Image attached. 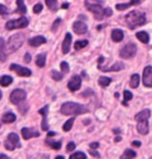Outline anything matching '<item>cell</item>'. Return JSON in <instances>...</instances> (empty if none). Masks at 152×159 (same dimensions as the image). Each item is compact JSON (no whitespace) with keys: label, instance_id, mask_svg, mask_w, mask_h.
I'll return each mask as SVG.
<instances>
[{"label":"cell","instance_id":"52","mask_svg":"<svg viewBox=\"0 0 152 159\" xmlns=\"http://www.w3.org/2000/svg\"><path fill=\"white\" fill-rule=\"evenodd\" d=\"M120 140H121V138H120V137H117V138L114 139V141H115V143H118V141H120Z\"/></svg>","mask_w":152,"mask_h":159},{"label":"cell","instance_id":"21","mask_svg":"<svg viewBox=\"0 0 152 159\" xmlns=\"http://www.w3.org/2000/svg\"><path fill=\"white\" fill-rule=\"evenodd\" d=\"M136 37L138 38L141 43H149V40H150V37H149V34H147V32H145V31H140V32H137L136 33Z\"/></svg>","mask_w":152,"mask_h":159},{"label":"cell","instance_id":"24","mask_svg":"<svg viewBox=\"0 0 152 159\" xmlns=\"http://www.w3.org/2000/svg\"><path fill=\"white\" fill-rule=\"evenodd\" d=\"M139 82H140V77H139L138 74H133L130 80V86L131 88H138Z\"/></svg>","mask_w":152,"mask_h":159},{"label":"cell","instance_id":"37","mask_svg":"<svg viewBox=\"0 0 152 159\" xmlns=\"http://www.w3.org/2000/svg\"><path fill=\"white\" fill-rule=\"evenodd\" d=\"M132 98H133V95H132V93H131V92H128V90H125V92H124V99H125V101H124V102H126V103H127V101H131V100H132Z\"/></svg>","mask_w":152,"mask_h":159},{"label":"cell","instance_id":"35","mask_svg":"<svg viewBox=\"0 0 152 159\" xmlns=\"http://www.w3.org/2000/svg\"><path fill=\"white\" fill-rule=\"evenodd\" d=\"M131 2H128V4H117L115 5V8L118 10V11H124V10H127L128 7H131Z\"/></svg>","mask_w":152,"mask_h":159},{"label":"cell","instance_id":"46","mask_svg":"<svg viewBox=\"0 0 152 159\" xmlns=\"http://www.w3.org/2000/svg\"><path fill=\"white\" fill-rule=\"evenodd\" d=\"M130 2H131V5H132V6H134V5H138L139 2H140V0H131Z\"/></svg>","mask_w":152,"mask_h":159},{"label":"cell","instance_id":"6","mask_svg":"<svg viewBox=\"0 0 152 159\" xmlns=\"http://www.w3.org/2000/svg\"><path fill=\"white\" fill-rule=\"evenodd\" d=\"M86 7L89 10V11H92L94 16H95V18L98 20H101L104 17H105V14H104V8L101 6V4H100L99 1H94L93 4H89V2H86Z\"/></svg>","mask_w":152,"mask_h":159},{"label":"cell","instance_id":"2","mask_svg":"<svg viewBox=\"0 0 152 159\" xmlns=\"http://www.w3.org/2000/svg\"><path fill=\"white\" fill-rule=\"evenodd\" d=\"M61 113L63 115H80L88 113V108L83 105L75 103V102H66L61 107Z\"/></svg>","mask_w":152,"mask_h":159},{"label":"cell","instance_id":"44","mask_svg":"<svg viewBox=\"0 0 152 159\" xmlns=\"http://www.w3.org/2000/svg\"><path fill=\"white\" fill-rule=\"evenodd\" d=\"M60 23H61V19H56V21H55V24H53V31H56V30H57V26L60 25Z\"/></svg>","mask_w":152,"mask_h":159},{"label":"cell","instance_id":"14","mask_svg":"<svg viewBox=\"0 0 152 159\" xmlns=\"http://www.w3.org/2000/svg\"><path fill=\"white\" fill-rule=\"evenodd\" d=\"M21 135L25 140H29L33 137H39V133L35 131L33 128H23L21 129Z\"/></svg>","mask_w":152,"mask_h":159},{"label":"cell","instance_id":"19","mask_svg":"<svg viewBox=\"0 0 152 159\" xmlns=\"http://www.w3.org/2000/svg\"><path fill=\"white\" fill-rule=\"evenodd\" d=\"M125 68L124 66V63H121V62H117V63H114L112 66H109V68H101V70L102 71H119V70H122Z\"/></svg>","mask_w":152,"mask_h":159},{"label":"cell","instance_id":"43","mask_svg":"<svg viewBox=\"0 0 152 159\" xmlns=\"http://www.w3.org/2000/svg\"><path fill=\"white\" fill-rule=\"evenodd\" d=\"M89 153H90L92 156H94V157H96V158H99V157H100V154H99V153L96 152L95 150H92V148H89Z\"/></svg>","mask_w":152,"mask_h":159},{"label":"cell","instance_id":"17","mask_svg":"<svg viewBox=\"0 0 152 159\" xmlns=\"http://www.w3.org/2000/svg\"><path fill=\"white\" fill-rule=\"evenodd\" d=\"M137 129L140 134L145 135L149 133V120H145V121H139L138 125H137Z\"/></svg>","mask_w":152,"mask_h":159},{"label":"cell","instance_id":"11","mask_svg":"<svg viewBox=\"0 0 152 159\" xmlns=\"http://www.w3.org/2000/svg\"><path fill=\"white\" fill-rule=\"evenodd\" d=\"M81 83H82V79L77 76V75H75L73 76L70 81L68 82V88H69V90L70 92H76V90H79L80 87H81Z\"/></svg>","mask_w":152,"mask_h":159},{"label":"cell","instance_id":"25","mask_svg":"<svg viewBox=\"0 0 152 159\" xmlns=\"http://www.w3.org/2000/svg\"><path fill=\"white\" fill-rule=\"evenodd\" d=\"M17 6H18V8L16 10V13H26V6L24 5V0H17Z\"/></svg>","mask_w":152,"mask_h":159},{"label":"cell","instance_id":"29","mask_svg":"<svg viewBox=\"0 0 152 159\" xmlns=\"http://www.w3.org/2000/svg\"><path fill=\"white\" fill-rule=\"evenodd\" d=\"M136 156H137V153L133 150H126L125 152L122 153V156L120 157V159H133L136 158Z\"/></svg>","mask_w":152,"mask_h":159},{"label":"cell","instance_id":"27","mask_svg":"<svg viewBox=\"0 0 152 159\" xmlns=\"http://www.w3.org/2000/svg\"><path fill=\"white\" fill-rule=\"evenodd\" d=\"M46 6L49 7L50 11L53 12H56L58 10V5H57V0H45Z\"/></svg>","mask_w":152,"mask_h":159},{"label":"cell","instance_id":"40","mask_svg":"<svg viewBox=\"0 0 152 159\" xmlns=\"http://www.w3.org/2000/svg\"><path fill=\"white\" fill-rule=\"evenodd\" d=\"M5 14H7V8L0 4V16H5Z\"/></svg>","mask_w":152,"mask_h":159},{"label":"cell","instance_id":"22","mask_svg":"<svg viewBox=\"0 0 152 159\" xmlns=\"http://www.w3.org/2000/svg\"><path fill=\"white\" fill-rule=\"evenodd\" d=\"M16 121V115H14L13 113H6V114H4V116H2V122L4 124H12Z\"/></svg>","mask_w":152,"mask_h":159},{"label":"cell","instance_id":"39","mask_svg":"<svg viewBox=\"0 0 152 159\" xmlns=\"http://www.w3.org/2000/svg\"><path fill=\"white\" fill-rule=\"evenodd\" d=\"M42 10H43V5L42 4H36L33 7V13H39Z\"/></svg>","mask_w":152,"mask_h":159},{"label":"cell","instance_id":"8","mask_svg":"<svg viewBox=\"0 0 152 159\" xmlns=\"http://www.w3.org/2000/svg\"><path fill=\"white\" fill-rule=\"evenodd\" d=\"M26 98V92L23 90V89H14L13 92L10 95V100L11 102L14 103V105H18L21 101H24Z\"/></svg>","mask_w":152,"mask_h":159},{"label":"cell","instance_id":"32","mask_svg":"<svg viewBox=\"0 0 152 159\" xmlns=\"http://www.w3.org/2000/svg\"><path fill=\"white\" fill-rule=\"evenodd\" d=\"M74 118H71V119H69L68 121H67L66 124L63 125V129L66 131V132H69L70 129H71V127H73V124H74Z\"/></svg>","mask_w":152,"mask_h":159},{"label":"cell","instance_id":"41","mask_svg":"<svg viewBox=\"0 0 152 159\" xmlns=\"http://www.w3.org/2000/svg\"><path fill=\"white\" fill-rule=\"evenodd\" d=\"M75 147H76V146H75V144H74V143H69V144H68V146H67V151H68V152H70V151L75 150Z\"/></svg>","mask_w":152,"mask_h":159},{"label":"cell","instance_id":"31","mask_svg":"<svg viewBox=\"0 0 152 159\" xmlns=\"http://www.w3.org/2000/svg\"><path fill=\"white\" fill-rule=\"evenodd\" d=\"M111 82H112V80L109 79V77H105V76H102V77H100L99 79V84L102 87H107L111 84Z\"/></svg>","mask_w":152,"mask_h":159},{"label":"cell","instance_id":"16","mask_svg":"<svg viewBox=\"0 0 152 159\" xmlns=\"http://www.w3.org/2000/svg\"><path fill=\"white\" fill-rule=\"evenodd\" d=\"M46 42V39L43 37V36H36V37H33L31 39L29 40V44L31 45V47L36 48V47H39L42 44H44Z\"/></svg>","mask_w":152,"mask_h":159},{"label":"cell","instance_id":"55","mask_svg":"<svg viewBox=\"0 0 152 159\" xmlns=\"http://www.w3.org/2000/svg\"><path fill=\"white\" fill-rule=\"evenodd\" d=\"M1 96H2V94H1V92H0V100H1Z\"/></svg>","mask_w":152,"mask_h":159},{"label":"cell","instance_id":"50","mask_svg":"<svg viewBox=\"0 0 152 159\" xmlns=\"http://www.w3.org/2000/svg\"><path fill=\"white\" fill-rule=\"evenodd\" d=\"M0 159H11V158H8L5 154H0Z\"/></svg>","mask_w":152,"mask_h":159},{"label":"cell","instance_id":"45","mask_svg":"<svg viewBox=\"0 0 152 159\" xmlns=\"http://www.w3.org/2000/svg\"><path fill=\"white\" fill-rule=\"evenodd\" d=\"M89 146H90V148H92V150H96L100 145H99V143H92Z\"/></svg>","mask_w":152,"mask_h":159},{"label":"cell","instance_id":"54","mask_svg":"<svg viewBox=\"0 0 152 159\" xmlns=\"http://www.w3.org/2000/svg\"><path fill=\"white\" fill-rule=\"evenodd\" d=\"M55 159H64V157H63V156H57Z\"/></svg>","mask_w":152,"mask_h":159},{"label":"cell","instance_id":"10","mask_svg":"<svg viewBox=\"0 0 152 159\" xmlns=\"http://www.w3.org/2000/svg\"><path fill=\"white\" fill-rule=\"evenodd\" d=\"M10 69L12 71H16L19 76H23V77H29L31 76V70L27 69V68H23V66H18V64H11L10 66Z\"/></svg>","mask_w":152,"mask_h":159},{"label":"cell","instance_id":"47","mask_svg":"<svg viewBox=\"0 0 152 159\" xmlns=\"http://www.w3.org/2000/svg\"><path fill=\"white\" fill-rule=\"evenodd\" d=\"M30 61H31V56H30L29 53H26V55H25V62H26V63H30Z\"/></svg>","mask_w":152,"mask_h":159},{"label":"cell","instance_id":"53","mask_svg":"<svg viewBox=\"0 0 152 159\" xmlns=\"http://www.w3.org/2000/svg\"><path fill=\"white\" fill-rule=\"evenodd\" d=\"M104 62V57L101 56V57H99V63H102Z\"/></svg>","mask_w":152,"mask_h":159},{"label":"cell","instance_id":"42","mask_svg":"<svg viewBox=\"0 0 152 159\" xmlns=\"http://www.w3.org/2000/svg\"><path fill=\"white\" fill-rule=\"evenodd\" d=\"M104 14H105V17H111L112 16V10L111 8H105Z\"/></svg>","mask_w":152,"mask_h":159},{"label":"cell","instance_id":"33","mask_svg":"<svg viewBox=\"0 0 152 159\" xmlns=\"http://www.w3.org/2000/svg\"><path fill=\"white\" fill-rule=\"evenodd\" d=\"M86 154L83 152H75L74 154L70 156V158L69 159H86Z\"/></svg>","mask_w":152,"mask_h":159},{"label":"cell","instance_id":"15","mask_svg":"<svg viewBox=\"0 0 152 159\" xmlns=\"http://www.w3.org/2000/svg\"><path fill=\"white\" fill-rule=\"evenodd\" d=\"M71 34L70 33H67L66 37H64V40L62 43V51L63 53H68L69 52V49H70V45H71Z\"/></svg>","mask_w":152,"mask_h":159},{"label":"cell","instance_id":"7","mask_svg":"<svg viewBox=\"0 0 152 159\" xmlns=\"http://www.w3.org/2000/svg\"><path fill=\"white\" fill-rule=\"evenodd\" d=\"M19 138L16 133H10L8 137H7V140L5 141V147H6L8 151H13L16 147H19Z\"/></svg>","mask_w":152,"mask_h":159},{"label":"cell","instance_id":"51","mask_svg":"<svg viewBox=\"0 0 152 159\" xmlns=\"http://www.w3.org/2000/svg\"><path fill=\"white\" fill-rule=\"evenodd\" d=\"M68 7H69V4H68V2H64V4L62 5V8H68Z\"/></svg>","mask_w":152,"mask_h":159},{"label":"cell","instance_id":"38","mask_svg":"<svg viewBox=\"0 0 152 159\" xmlns=\"http://www.w3.org/2000/svg\"><path fill=\"white\" fill-rule=\"evenodd\" d=\"M61 70L64 74H67L69 71V64H68L67 62H62V63H61Z\"/></svg>","mask_w":152,"mask_h":159},{"label":"cell","instance_id":"49","mask_svg":"<svg viewBox=\"0 0 152 159\" xmlns=\"http://www.w3.org/2000/svg\"><path fill=\"white\" fill-rule=\"evenodd\" d=\"M53 135H56V133H55V132H49V133H48V138H51V137H53Z\"/></svg>","mask_w":152,"mask_h":159},{"label":"cell","instance_id":"30","mask_svg":"<svg viewBox=\"0 0 152 159\" xmlns=\"http://www.w3.org/2000/svg\"><path fill=\"white\" fill-rule=\"evenodd\" d=\"M87 45H88V40H77V42H75L74 49L75 50H81V49L86 48Z\"/></svg>","mask_w":152,"mask_h":159},{"label":"cell","instance_id":"26","mask_svg":"<svg viewBox=\"0 0 152 159\" xmlns=\"http://www.w3.org/2000/svg\"><path fill=\"white\" fill-rule=\"evenodd\" d=\"M6 61V53H5V40L0 38V62Z\"/></svg>","mask_w":152,"mask_h":159},{"label":"cell","instance_id":"18","mask_svg":"<svg viewBox=\"0 0 152 159\" xmlns=\"http://www.w3.org/2000/svg\"><path fill=\"white\" fill-rule=\"evenodd\" d=\"M150 115H151L150 109H144V111H141V112L138 113L136 115V120H137V122H139V121H145V120H149Z\"/></svg>","mask_w":152,"mask_h":159},{"label":"cell","instance_id":"9","mask_svg":"<svg viewBox=\"0 0 152 159\" xmlns=\"http://www.w3.org/2000/svg\"><path fill=\"white\" fill-rule=\"evenodd\" d=\"M143 83L145 87L152 88V66H146L143 73Z\"/></svg>","mask_w":152,"mask_h":159},{"label":"cell","instance_id":"23","mask_svg":"<svg viewBox=\"0 0 152 159\" xmlns=\"http://www.w3.org/2000/svg\"><path fill=\"white\" fill-rule=\"evenodd\" d=\"M12 82H13V79L11 76L5 75V76H1L0 77V86L1 87H8Z\"/></svg>","mask_w":152,"mask_h":159},{"label":"cell","instance_id":"5","mask_svg":"<svg viewBox=\"0 0 152 159\" xmlns=\"http://www.w3.org/2000/svg\"><path fill=\"white\" fill-rule=\"evenodd\" d=\"M29 25V19L26 17H20L18 19L10 20L6 23L7 30H16V29H24Z\"/></svg>","mask_w":152,"mask_h":159},{"label":"cell","instance_id":"20","mask_svg":"<svg viewBox=\"0 0 152 159\" xmlns=\"http://www.w3.org/2000/svg\"><path fill=\"white\" fill-rule=\"evenodd\" d=\"M111 37H112L113 42H117V43H118V42H121V40L124 39V32H122L121 30L115 29V30H113V31H112Z\"/></svg>","mask_w":152,"mask_h":159},{"label":"cell","instance_id":"13","mask_svg":"<svg viewBox=\"0 0 152 159\" xmlns=\"http://www.w3.org/2000/svg\"><path fill=\"white\" fill-rule=\"evenodd\" d=\"M73 30L76 34H85L87 33V25L83 21H75L73 25Z\"/></svg>","mask_w":152,"mask_h":159},{"label":"cell","instance_id":"1","mask_svg":"<svg viewBox=\"0 0 152 159\" xmlns=\"http://www.w3.org/2000/svg\"><path fill=\"white\" fill-rule=\"evenodd\" d=\"M125 20L127 26L130 27L131 30H133V29H136V27L138 26H143L146 23V17L145 13H143V12L132 11L128 14H126Z\"/></svg>","mask_w":152,"mask_h":159},{"label":"cell","instance_id":"12","mask_svg":"<svg viewBox=\"0 0 152 159\" xmlns=\"http://www.w3.org/2000/svg\"><path fill=\"white\" fill-rule=\"evenodd\" d=\"M48 112H49V106H44L43 108L39 109V114H42V129L43 131H48L49 129V125H48Z\"/></svg>","mask_w":152,"mask_h":159},{"label":"cell","instance_id":"36","mask_svg":"<svg viewBox=\"0 0 152 159\" xmlns=\"http://www.w3.org/2000/svg\"><path fill=\"white\" fill-rule=\"evenodd\" d=\"M46 144H49L51 148L53 150H60L61 146H62V143L61 141H53V143H49V141H46Z\"/></svg>","mask_w":152,"mask_h":159},{"label":"cell","instance_id":"48","mask_svg":"<svg viewBox=\"0 0 152 159\" xmlns=\"http://www.w3.org/2000/svg\"><path fill=\"white\" fill-rule=\"evenodd\" d=\"M132 145L134 146V147H139V146L141 145V143H140V141H137V140H136V141H133V143H132Z\"/></svg>","mask_w":152,"mask_h":159},{"label":"cell","instance_id":"3","mask_svg":"<svg viewBox=\"0 0 152 159\" xmlns=\"http://www.w3.org/2000/svg\"><path fill=\"white\" fill-rule=\"evenodd\" d=\"M25 39V36L24 33H16L13 36H11L8 40H7V50L8 52H13L16 50H18Z\"/></svg>","mask_w":152,"mask_h":159},{"label":"cell","instance_id":"28","mask_svg":"<svg viewBox=\"0 0 152 159\" xmlns=\"http://www.w3.org/2000/svg\"><path fill=\"white\" fill-rule=\"evenodd\" d=\"M45 53H39L37 57H36V64L39 66V68H43L45 66Z\"/></svg>","mask_w":152,"mask_h":159},{"label":"cell","instance_id":"4","mask_svg":"<svg viewBox=\"0 0 152 159\" xmlns=\"http://www.w3.org/2000/svg\"><path fill=\"white\" fill-rule=\"evenodd\" d=\"M137 53V45L133 43H128L120 50V57L124 60H130L136 56Z\"/></svg>","mask_w":152,"mask_h":159},{"label":"cell","instance_id":"34","mask_svg":"<svg viewBox=\"0 0 152 159\" xmlns=\"http://www.w3.org/2000/svg\"><path fill=\"white\" fill-rule=\"evenodd\" d=\"M51 76H53V79L55 80V81H61L62 77H63L62 73L57 71V70H53V71H51Z\"/></svg>","mask_w":152,"mask_h":159}]
</instances>
